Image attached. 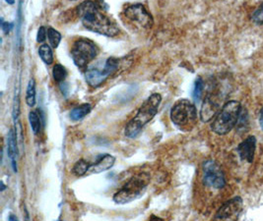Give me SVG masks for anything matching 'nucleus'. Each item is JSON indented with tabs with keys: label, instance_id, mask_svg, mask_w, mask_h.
<instances>
[{
	"label": "nucleus",
	"instance_id": "2",
	"mask_svg": "<svg viewBox=\"0 0 263 221\" xmlns=\"http://www.w3.org/2000/svg\"><path fill=\"white\" fill-rule=\"evenodd\" d=\"M162 102V95L160 93L151 94L137 111V114L128 122L125 127V136L129 139L136 138L144 126L148 124L158 113L159 106Z\"/></svg>",
	"mask_w": 263,
	"mask_h": 221
},
{
	"label": "nucleus",
	"instance_id": "16",
	"mask_svg": "<svg viewBox=\"0 0 263 221\" xmlns=\"http://www.w3.org/2000/svg\"><path fill=\"white\" fill-rule=\"evenodd\" d=\"M42 120L43 117L41 115L40 110H32L29 113V122L31 125V129L35 135L40 134L42 130Z\"/></svg>",
	"mask_w": 263,
	"mask_h": 221
},
{
	"label": "nucleus",
	"instance_id": "27",
	"mask_svg": "<svg viewBox=\"0 0 263 221\" xmlns=\"http://www.w3.org/2000/svg\"><path fill=\"white\" fill-rule=\"evenodd\" d=\"M8 221H19V219H18V217L16 215L10 214L9 217H8Z\"/></svg>",
	"mask_w": 263,
	"mask_h": 221
},
{
	"label": "nucleus",
	"instance_id": "8",
	"mask_svg": "<svg viewBox=\"0 0 263 221\" xmlns=\"http://www.w3.org/2000/svg\"><path fill=\"white\" fill-rule=\"evenodd\" d=\"M123 13L128 21L144 30H149L154 25L152 15L141 3H135L127 6Z\"/></svg>",
	"mask_w": 263,
	"mask_h": 221
},
{
	"label": "nucleus",
	"instance_id": "24",
	"mask_svg": "<svg viewBox=\"0 0 263 221\" xmlns=\"http://www.w3.org/2000/svg\"><path fill=\"white\" fill-rule=\"evenodd\" d=\"M48 36V31L45 27H41L37 30V34H36V42L37 43H45Z\"/></svg>",
	"mask_w": 263,
	"mask_h": 221
},
{
	"label": "nucleus",
	"instance_id": "14",
	"mask_svg": "<svg viewBox=\"0 0 263 221\" xmlns=\"http://www.w3.org/2000/svg\"><path fill=\"white\" fill-rule=\"evenodd\" d=\"M115 163H116L115 156H112L110 154H105V155L101 156V158H99L96 163L91 165V168L89 171L91 173H95V174L105 172L108 169H110L114 166Z\"/></svg>",
	"mask_w": 263,
	"mask_h": 221
},
{
	"label": "nucleus",
	"instance_id": "13",
	"mask_svg": "<svg viewBox=\"0 0 263 221\" xmlns=\"http://www.w3.org/2000/svg\"><path fill=\"white\" fill-rule=\"evenodd\" d=\"M7 154L11 160L13 171L17 172V157H18V148H17V132L10 129L7 135Z\"/></svg>",
	"mask_w": 263,
	"mask_h": 221
},
{
	"label": "nucleus",
	"instance_id": "22",
	"mask_svg": "<svg viewBox=\"0 0 263 221\" xmlns=\"http://www.w3.org/2000/svg\"><path fill=\"white\" fill-rule=\"evenodd\" d=\"M204 90V83L203 80L198 77L195 81L194 84V89H193V98L196 103H199L200 99H201V96H202V93H203Z\"/></svg>",
	"mask_w": 263,
	"mask_h": 221
},
{
	"label": "nucleus",
	"instance_id": "6",
	"mask_svg": "<svg viewBox=\"0 0 263 221\" xmlns=\"http://www.w3.org/2000/svg\"><path fill=\"white\" fill-rule=\"evenodd\" d=\"M171 120L180 129L191 130L197 121V110L189 99H180L171 109Z\"/></svg>",
	"mask_w": 263,
	"mask_h": 221
},
{
	"label": "nucleus",
	"instance_id": "3",
	"mask_svg": "<svg viewBox=\"0 0 263 221\" xmlns=\"http://www.w3.org/2000/svg\"><path fill=\"white\" fill-rule=\"evenodd\" d=\"M150 183V174L138 173L132 178L120 189L115 195L114 200L116 204L125 205L142 197Z\"/></svg>",
	"mask_w": 263,
	"mask_h": 221
},
{
	"label": "nucleus",
	"instance_id": "32",
	"mask_svg": "<svg viewBox=\"0 0 263 221\" xmlns=\"http://www.w3.org/2000/svg\"></svg>",
	"mask_w": 263,
	"mask_h": 221
},
{
	"label": "nucleus",
	"instance_id": "7",
	"mask_svg": "<svg viewBox=\"0 0 263 221\" xmlns=\"http://www.w3.org/2000/svg\"><path fill=\"white\" fill-rule=\"evenodd\" d=\"M98 53L99 48L96 44L89 38H79L72 46V60L79 69L88 68L89 63L96 58Z\"/></svg>",
	"mask_w": 263,
	"mask_h": 221
},
{
	"label": "nucleus",
	"instance_id": "20",
	"mask_svg": "<svg viewBox=\"0 0 263 221\" xmlns=\"http://www.w3.org/2000/svg\"><path fill=\"white\" fill-rule=\"evenodd\" d=\"M91 168V164L86 162L85 159H80L74 164L73 166V173L76 176H83L87 171H89Z\"/></svg>",
	"mask_w": 263,
	"mask_h": 221
},
{
	"label": "nucleus",
	"instance_id": "15",
	"mask_svg": "<svg viewBox=\"0 0 263 221\" xmlns=\"http://www.w3.org/2000/svg\"><path fill=\"white\" fill-rule=\"evenodd\" d=\"M92 110V105L90 104H83L73 108L69 114L72 121H80L87 116Z\"/></svg>",
	"mask_w": 263,
	"mask_h": 221
},
{
	"label": "nucleus",
	"instance_id": "5",
	"mask_svg": "<svg viewBox=\"0 0 263 221\" xmlns=\"http://www.w3.org/2000/svg\"><path fill=\"white\" fill-rule=\"evenodd\" d=\"M240 115V104L237 101H231L221 108L220 112L213 119L211 124L212 131L218 135H226L234 128Z\"/></svg>",
	"mask_w": 263,
	"mask_h": 221
},
{
	"label": "nucleus",
	"instance_id": "29",
	"mask_svg": "<svg viewBox=\"0 0 263 221\" xmlns=\"http://www.w3.org/2000/svg\"><path fill=\"white\" fill-rule=\"evenodd\" d=\"M259 123H260V127L263 130V109L260 112V116H259Z\"/></svg>",
	"mask_w": 263,
	"mask_h": 221
},
{
	"label": "nucleus",
	"instance_id": "12",
	"mask_svg": "<svg viewBox=\"0 0 263 221\" xmlns=\"http://www.w3.org/2000/svg\"><path fill=\"white\" fill-rule=\"evenodd\" d=\"M220 104L214 99L213 97L209 96L204 101L201 112H200V117L204 122H208L211 119H214L217 114L220 112Z\"/></svg>",
	"mask_w": 263,
	"mask_h": 221
},
{
	"label": "nucleus",
	"instance_id": "10",
	"mask_svg": "<svg viewBox=\"0 0 263 221\" xmlns=\"http://www.w3.org/2000/svg\"><path fill=\"white\" fill-rule=\"evenodd\" d=\"M242 200L239 197L226 202L216 212L213 221H237L242 210Z\"/></svg>",
	"mask_w": 263,
	"mask_h": 221
},
{
	"label": "nucleus",
	"instance_id": "18",
	"mask_svg": "<svg viewBox=\"0 0 263 221\" xmlns=\"http://www.w3.org/2000/svg\"><path fill=\"white\" fill-rule=\"evenodd\" d=\"M39 55L41 59L47 64V65H50L53 62V53H52V49L48 45H42L41 47H39Z\"/></svg>",
	"mask_w": 263,
	"mask_h": 221
},
{
	"label": "nucleus",
	"instance_id": "31",
	"mask_svg": "<svg viewBox=\"0 0 263 221\" xmlns=\"http://www.w3.org/2000/svg\"><path fill=\"white\" fill-rule=\"evenodd\" d=\"M6 2H7V3H9V4H14V1H12V0H7Z\"/></svg>",
	"mask_w": 263,
	"mask_h": 221
},
{
	"label": "nucleus",
	"instance_id": "9",
	"mask_svg": "<svg viewBox=\"0 0 263 221\" xmlns=\"http://www.w3.org/2000/svg\"><path fill=\"white\" fill-rule=\"evenodd\" d=\"M203 182L207 187L222 189L226 184L225 175L220 165L214 160H206L203 163Z\"/></svg>",
	"mask_w": 263,
	"mask_h": 221
},
{
	"label": "nucleus",
	"instance_id": "28",
	"mask_svg": "<svg viewBox=\"0 0 263 221\" xmlns=\"http://www.w3.org/2000/svg\"><path fill=\"white\" fill-rule=\"evenodd\" d=\"M25 221H31V218H30V214H29V212H28V210L27 209L25 208Z\"/></svg>",
	"mask_w": 263,
	"mask_h": 221
},
{
	"label": "nucleus",
	"instance_id": "23",
	"mask_svg": "<svg viewBox=\"0 0 263 221\" xmlns=\"http://www.w3.org/2000/svg\"><path fill=\"white\" fill-rule=\"evenodd\" d=\"M251 20L256 25H263V3L260 4V6L255 11L253 12L251 16Z\"/></svg>",
	"mask_w": 263,
	"mask_h": 221
},
{
	"label": "nucleus",
	"instance_id": "30",
	"mask_svg": "<svg viewBox=\"0 0 263 221\" xmlns=\"http://www.w3.org/2000/svg\"><path fill=\"white\" fill-rule=\"evenodd\" d=\"M0 185H1V191L3 192L5 189H6V187L4 185V183L3 182H0Z\"/></svg>",
	"mask_w": 263,
	"mask_h": 221
},
{
	"label": "nucleus",
	"instance_id": "11",
	"mask_svg": "<svg viewBox=\"0 0 263 221\" xmlns=\"http://www.w3.org/2000/svg\"><path fill=\"white\" fill-rule=\"evenodd\" d=\"M256 148V139L253 136L248 137L238 147V152L241 160L247 163H252L254 158V152Z\"/></svg>",
	"mask_w": 263,
	"mask_h": 221
},
{
	"label": "nucleus",
	"instance_id": "1",
	"mask_svg": "<svg viewBox=\"0 0 263 221\" xmlns=\"http://www.w3.org/2000/svg\"><path fill=\"white\" fill-rule=\"evenodd\" d=\"M104 6L108 5L103 1H84L78 8V15L84 27L99 35L114 37L120 34L117 23L104 13Z\"/></svg>",
	"mask_w": 263,
	"mask_h": 221
},
{
	"label": "nucleus",
	"instance_id": "21",
	"mask_svg": "<svg viewBox=\"0 0 263 221\" xmlns=\"http://www.w3.org/2000/svg\"><path fill=\"white\" fill-rule=\"evenodd\" d=\"M48 37L49 45L51 46V47L58 48L60 46V41H61V35H60V32L53 28H48Z\"/></svg>",
	"mask_w": 263,
	"mask_h": 221
},
{
	"label": "nucleus",
	"instance_id": "25",
	"mask_svg": "<svg viewBox=\"0 0 263 221\" xmlns=\"http://www.w3.org/2000/svg\"><path fill=\"white\" fill-rule=\"evenodd\" d=\"M13 23H4L3 22V20L1 19V29H2V31L4 32V34H9L10 33V31L13 29Z\"/></svg>",
	"mask_w": 263,
	"mask_h": 221
},
{
	"label": "nucleus",
	"instance_id": "19",
	"mask_svg": "<svg viewBox=\"0 0 263 221\" xmlns=\"http://www.w3.org/2000/svg\"><path fill=\"white\" fill-rule=\"evenodd\" d=\"M52 77L57 83L62 84L67 77V71L65 69V67L62 66L61 64H55L52 68Z\"/></svg>",
	"mask_w": 263,
	"mask_h": 221
},
{
	"label": "nucleus",
	"instance_id": "26",
	"mask_svg": "<svg viewBox=\"0 0 263 221\" xmlns=\"http://www.w3.org/2000/svg\"><path fill=\"white\" fill-rule=\"evenodd\" d=\"M149 221H165L164 219H162L161 217H158V216H156V215H152L151 217H150V219Z\"/></svg>",
	"mask_w": 263,
	"mask_h": 221
},
{
	"label": "nucleus",
	"instance_id": "4",
	"mask_svg": "<svg viewBox=\"0 0 263 221\" xmlns=\"http://www.w3.org/2000/svg\"><path fill=\"white\" fill-rule=\"evenodd\" d=\"M120 60L115 57L102 59L90 65L85 71L86 82L92 88H98L119 69Z\"/></svg>",
	"mask_w": 263,
	"mask_h": 221
},
{
	"label": "nucleus",
	"instance_id": "17",
	"mask_svg": "<svg viewBox=\"0 0 263 221\" xmlns=\"http://www.w3.org/2000/svg\"><path fill=\"white\" fill-rule=\"evenodd\" d=\"M26 103L30 107H33L36 105V82L34 79H30L28 83L26 92Z\"/></svg>",
	"mask_w": 263,
	"mask_h": 221
}]
</instances>
